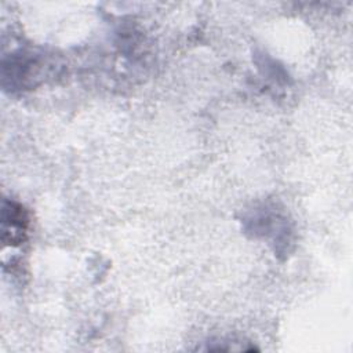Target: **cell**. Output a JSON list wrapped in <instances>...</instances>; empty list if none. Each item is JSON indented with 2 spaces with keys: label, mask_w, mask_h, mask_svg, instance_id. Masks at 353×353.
Wrapping results in <instances>:
<instances>
[{
  "label": "cell",
  "mask_w": 353,
  "mask_h": 353,
  "mask_svg": "<svg viewBox=\"0 0 353 353\" xmlns=\"http://www.w3.org/2000/svg\"><path fill=\"white\" fill-rule=\"evenodd\" d=\"M1 240L6 245H18L25 240L28 214L22 205L4 201L1 210Z\"/></svg>",
  "instance_id": "cell-1"
}]
</instances>
